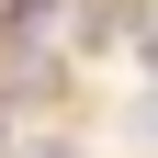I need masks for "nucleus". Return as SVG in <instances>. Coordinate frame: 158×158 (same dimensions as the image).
Listing matches in <instances>:
<instances>
[{
    "mask_svg": "<svg viewBox=\"0 0 158 158\" xmlns=\"http://www.w3.org/2000/svg\"><path fill=\"white\" fill-rule=\"evenodd\" d=\"M147 68H158V34H147Z\"/></svg>",
    "mask_w": 158,
    "mask_h": 158,
    "instance_id": "1",
    "label": "nucleus"
}]
</instances>
